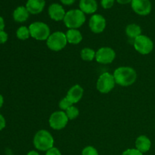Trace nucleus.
Segmentation results:
<instances>
[{
  "label": "nucleus",
  "mask_w": 155,
  "mask_h": 155,
  "mask_svg": "<svg viewBox=\"0 0 155 155\" xmlns=\"http://www.w3.org/2000/svg\"><path fill=\"white\" fill-rule=\"evenodd\" d=\"M113 75L116 84L124 87L132 86L137 79V73L131 67H120L115 70Z\"/></svg>",
  "instance_id": "nucleus-1"
},
{
  "label": "nucleus",
  "mask_w": 155,
  "mask_h": 155,
  "mask_svg": "<svg viewBox=\"0 0 155 155\" xmlns=\"http://www.w3.org/2000/svg\"><path fill=\"white\" fill-rule=\"evenodd\" d=\"M54 138L45 130H39L33 137V145L39 151H47L54 147Z\"/></svg>",
  "instance_id": "nucleus-2"
},
{
  "label": "nucleus",
  "mask_w": 155,
  "mask_h": 155,
  "mask_svg": "<svg viewBox=\"0 0 155 155\" xmlns=\"http://www.w3.org/2000/svg\"><path fill=\"white\" fill-rule=\"evenodd\" d=\"M63 21L68 29H78L86 22V15L80 9H72L66 12Z\"/></svg>",
  "instance_id": "nucleus-3"
},
{
  "label": "nucleus",
  "mask_w": 155,
  "mask_h": 155,
  "mask_svg": "<svg viewBox=\"0 0 155 155\" xmlns=\"http://www.w3.org/2000/svg\"><path fill=\"white\" fill-rule=\"evenodd\" d=\"M30 36L36 40L45 41L48 39L50 33V28L45 23L36 21L32 23L29 27Z\"/></svg>",
  "instance_id": "nucleus-4"
},
{
  "label": "nucleus",
  "mask_w": 155,
  "mask_h": 155,
  "mask_svg": "<svg viewBox=\"0 0 155 155\" xmlns=\"http://www.w3.org/2000/svg\"><path fill=\"white\" fill-rule=\"evenodd\" d=\"M68 44L66 34L63 32L56 31L51 33L46 40V45L50 50L59 51L64 49Z\"/></svg>",
  "instance_id": "nucleus-5"
},
{
  "label": "nucleus",
  "mask_w": 155,
  "mask_h": 155,
  "mask_svg": "<svg viewBox=\"0 0 155 155\" xmlns=\"http://www.w3.org/2000/svg\"><path fill=\"white\" fill-rule=\"evenodd\" d=\"M116 85L113 74L105 72L101 74L96 83L97 90L102 94H107L111 92Z\"/></svg>",
  "instance_id": "nucleus-6"
},
{
  "label": "nucleus",
  "mask_w": 155,
  "mask_h": 155,
  "mask_svg": "<svg viewBox=\"0 0 155 155\" xmlns=\"http://www.w3.org/2000/svg\"><path fill=\"white\" fill-rule=\"evenodd\" d=\"M134 48L139 54H148L152 51L154 48V43L148 36L145 35H140L134 39L133 42Z\"/></svg>",
  "instance_id": "nucleus-7"
},
{
  "label": "nucleus",
  "mask_w": 155,
  "mask_h": 155,
  "mask_svg": "<svg viewBox=\"0 0 155 155\" xmlns=\"http://www.w3.org/2000/svg\"><path fill=\"white\" fill-rule=\"evenodd\" d=\"M68 119L66 113L63 110H58L52 113L48 120V124L51 129L54 130H63L68 125Z\"/></svg>",
  "instance_id": "nucleus-8"
},
{
  "label": "nucleus",
  "mask_w": 155,
  "mask_h": 155,
  "mask_svg": "<svg viewBox=\"0 0 155 155\" xmlns=\"http://www.w3.org/2000/svg\"><path fill=\"white\" fill-rule=\"evenodd\" d=\"M116 58V52L110 47L100 48L95 54V60L101 64H111Z\"/></svg>",
  "instance_id": "nucleus-9"
},
{
  "label": "nucleus",
  "mask_w": 155,
  "mask_h": 155,
  "mask_svg": "<svg viewBox=\"0 0 155 155\" xmlns=\"http://www.w3.org/2000/svg\"><path fill=\"white\" fill-rule=\"evenodd\" d=\"M89 27L92 33L96 34L102 33L106 27L105 18L99 14L93 15L89 19Z\"/></svg>",
  "instance_id": "nucleus-10"
},
{
  "label": "nucleus",
  "mask_w": 155,
  "mask_h": 155,
  "mask_svg": "<svg viewBox=\"0 0 155 155\" xmlns=\"http://www.w3.org/2000/svg\"><path fill=\"white\" fill-rule=\"evenodd\" d=\"M131 7L135 13L141 16H146L151 12V3L150 0H133Z\"/></svg>",
  "instance_id": "nucleus-11"
},
{
  "label": "nucleus",
  "mask_w": 155,
  "mask_h": 155,
  "mask_svg": "<svg viewBox=\"0 0 155 155\" xmlns=\"http://www.w3.org/2000/svg\"><path fill=\"white\" fill-rule=\"evenodd\" d=\"M48 15L50 18L54 21H64L66 12L64 8L58 3H53L48 7Z\"/></svg>",
  "instance_id": "nucleus-12"
},
{
  "label": "nucleus",
  "mask_w": 155,
  "mask_h": 155,
  "mask_svg": "<svg viewBox=\"0 0 155 155\" xmlns=\"http://www.w3.org/2000/svg\"><path fill=\"white\" fill-rule=\"evenodd\" d=\"M83 93H84V90L83 87L79 84H76L68 90L66 97L73 104H77L83 98Z\"/></svg>",
  "instance_id": "nucleus-13"
},
{
  "label": "nucleus",
  "mask_w": 155,
  "mask_h": 155,
  "mask_svg": "<svg viewBox=\"0 0 155 155\" xmlns=\"http://www.w3.org/2000/svg\"><path fill=\"white\" fill-rule=\"evenodd\" d=\"M45 6V0H27L26 8L29 13L32 15H38L44 10Z\"/></svg>",
  "instance_id": "nucleus-14"
},
{
  "label": "nucleus",
  "mask_w": 155,
  "mask_h": 155,
  "mask_svg": "<svg viewBox=\"0 0 155 155\" xmlns=\"http://www.w3.org/2000/svg\"><path fill=\"white\" fill-rule=\"evenodd\" d=\"M80 10L84 14H94L98 9V4H97L96 0H80Z\"/></svg>",
  "instance_id": "nucleus-15"
},
{
  "label": "nucleus",
  "mask_w": 155,
  "mask_h": 155,
  "mask_svg": "<svg viewBox=\"0 0 155 155\" xmlns=\"http://www.w3.org/2000/svg\"><path fill=\"white\" fill-rule=\"evenodd\" d=\"M151 147V142L146 136H139L136 140V148L144 154L148 152Z\"/></svg>",
  "instance_id": "nucleus-16"
},
{
  "label": "nucleus",
  "mask_w": 155,
  "mask_h": 155,
  "mask_svg": "<svg viewBox=\"0 0 155 155\" xmlns=\"http://www.w3.org/2000/svg\"><path fill=\"white\" fill-rule=\"evenodd\" d=\"M65 34L68 42L70 44L77 45L83 40V35L77 29H69Z\"/></svg>",
  "instance_id": "nucleus-17"
},
{
  "label": "nucleus",
  "mask_w": 155,
  "mask_h": 155,
  "mask_svg": "<svg viewBox=\"0 0 155 155\" xmlns=\"http://www.w3.org/2000/svg\"><path fill=\"white\" fill-rule=\"evenodd\" d=\"M29 12L24 6H19L13 12V18L16 22H25L29 18Z\"/></svg>",
  "instance_id": "nucleus-18"
},
{
  "label": "nucleus",
  "mask_w": 155,
  "mask_h": 155,
  "mask_svg": "<svg viewBox=\"0 0 155 155\" xmlns=\"http://www.w3.org/2000/svg\"><path fill=\"white\" fill-rule=\"evenodd\" d=\"M126 34L128 37L135 39L142 35V28L139 25L136 24H130L126 27Z\"/></svg>",
  "instance_id": "nucleus-19"
},
{
  "label": "nucleus",
  "mask_w": 155,
  "mask_h": 155,
  "mask_svg": "<svg viewBox=\"0 0 155 155\" xmlns=\"http://www.w3.org/2000/svg\"><path fill=\"white\" fill-rule=\"evenodd\" d=\"M95 54L96 52L92 48H84L80 51V57L85 61H92L95 59Z\"/></svg>",
  "instance_id": "nucleus-20"
},
{
  "label": "nucleus",
  "mask_w": 155,
  "mask_h": 155,
  "mask_svg": "<svg viewBox=\"0 0 155 155\" xmlns=\"http://www.w3.org/2000/svg\"><path fill=\"white\" fill-rule=\"evenodd\" d=\"M16 35L17 37L19 39H21V40H26V39H27L30 36L29 27H25V26L20 27L18 29V30H17Z\"/></svg>",
  "instance_id": "nucleus-21"
},
{
  "label": "nucleus",
  "mask_w": 155,
  "mask_h": 155,
  "mask_svg": "<svg viewBox=\"0 0 155 155\" xmlns=\"http://www.w3.org/2000/svg\"><path fill=\"white\" fill-rule=\"evenodd\" d=\"M65 113H66L68 119L71 120L76 119L79 116V114H80V111H79L78 108L74 105H72L68 110H65Z\"/></svg>",
  "instance_id": "nucleus-22"
},
{
  "label": "nucleus",
  "mask_w": 155,
  "mask_h": 155,
  "mask_svg": "<svg viewBox=\"0 0 155 155\" xmlns=\"http://www.w3.org/2000/svg\"><path fill=\"white\" fill-rule=\"evenodd\" d=\"M59 107L63 111H65L66 110H68L70 107L73 105V103L68 99L67 97H64V98H62L60 101H59Z\"/></svg>",
  "instance_id": "nucleus-23"
},
{
  "label": "nucleus",
  "mask_w": 155,
  "mask_h": 155,
  "mask_svg": "<svg viewBox=\"0 0 155 155\" xmlns=\"http://www.w3.org/2000/svg\"><path fill=\"white\" fill-rule=\"evenodd\" d=\"M82 155H98V152L93 146H86L82 151Z\"/></svg>",
  "instance_id": "nucleus-24"
},
{
  "label": "nucleus",
  "mask_w": 155,
  "mask_h": 155,
  "mask_svg": "<svg viewBox=\"0 0 155 155\" xmlns=\"http://www.w3.org/2000/svg\"><path fill=\"white\" fill-rule=\"evenodd\" d=\"M121 155H143V154L136 148H129L124 151Z\"/></svg>",
  "instance_id": "nucleus-25"
},
{
  "label": "nucleus",
  "mask_w": 155,
  "mask_h": 155,
  "mask_svg": "<svg viewBox=\"0 0 155 155\" xmlns=\"http://www.w3.org/2000/svg\"><path fill=\"white\" fill-rule=\"evenodd\" d=\"M115 0H101V5L103 8L109 9L114 5Z\"/></svg>",
  "instance_id": "nucleus-26"
},
{
  "label": "nucleus",
  "mask_w": 155,
  "mask_h": 155,
  "mask_svg": "<svg viewBox=\"0 0 155 155\" xmlns=\"http://www.w3.org/2000/svg\"><path fill=\"white\" fill-rule=\"evenodd\" d=\"M45 155H61V153L60 150L58 148H55V147H52V148H50L49 150L46 151Z\"/></svg>",
  "instance_id": "nucleus-27"
},
{
  "label": "nucleus",
  "mask_w": 155,
  "mask_h": 155,
  "mask_svg": "<svg viewBox=\"0 0 155 155\" xmlns=\"http://www.w3.org/2000/svg\"><path fill=\"white\" fill-rule=\"evenodd\" d=\"M8 36L6 32H5L4 30L0 31V43H5L8 40Z\"/></svg>",
  "instance_id": "nucleus-28"
},
{
  "label": "nucleus",
  "mask_w": 155,
  "mask_h": 155,
  "mask_svg": "<svg viewBox=\"0 0 155 155\" xmlns=\"http://www.w3.org/2000/svg\"><path fill=\"white\" fill-rule=\"evenodd\" d=\"M5 120L4 117L0 114V130H3L5 127Z\"/></svg>",
  "instance_id": "nucleus-29"
},
{
  "label": "nucleus",
  "mask_w": 155,
  "mask_h": 155,
  "mask_svg": "<svg viewBox=\"0 0 155 155\" xmlns=\"http://www.w3.org/2000/svg\"><path fill=\"white\" fill-rule=\"evenodd\" d=\"M62 2V4L65 5H71L75 2L76 0H60Z\"/></svg>",
  "instance_id": "nucleus-30"
},
{
  "label": "nucleus",
  "mask_w": 155,
  "mask_h": 155,
  "mask_svg": "<svg viewBox=\"0 0 155 155\" xmlns=\"http://www.w3.org/2000/svg\"><path fill=\"white\" fill-rule=\"evenodd\" d=\"M133 0H117L119 4L121 5H126V4H129V3H131Z\"/></svg>",
  "instance_id": "nucleus-31"
},
{
  "label": "nucleus",
  "mask_w": 155,
  "mask_h": 155,
  "mask_svg": "<svg viewBox=\"0 0 155 155\" xmlns=\"http://www.w3.org/2000/svg\"><path fill=\"white\" fill-rule=\"evenodd\" d=\"M5 28V22L3 18L0 16V31H2Z\"/></svg>",
  "instance_id": "nucleus-32"
},
{
  "label": "nucleus",
  "mask_w": 155,
  "mask_h": 155,
  "mask_svg": "<svg viewBox=\"0 0 155 155\" xmlns=\"http://www.w3.org/2000/svg\"><path fill=\"white\" fill-rule=\"evenodd\" d=\"M27 155H40V154H39V153L36 151H30V152L27 153Z\"/></svg>",
  "instance_id": "nucleus-33"
},
{
  "label": "nucleus",
  "mask_w": 155,
  "mask_h": 155,
  "mask_svg": "<svg viewBox=\"0 0 155 155\" xmlns=\"http://www.w3.org/2000/svg\"><path fill=\"white\" fill-rule=\"evenodd\" d=\"M3 102H4V99H3V97H2V95H0V108H1L2 106Z\"/></svg>",
  "instance_id": "nucleus-34"
}]
</instances>
